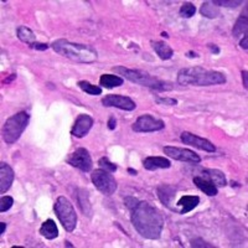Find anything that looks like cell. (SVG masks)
Returning <instances> with one entry per match:
<instances>
[{"mask_svg": "<svg viewBox=\"0 0 248 248\" xmlns=\"http://www.w3.org/2000/svg\"><path fill=\"white\" fill-rule=\"evenodd\" d=\"M130 221L133 227L147 240H159L164 229V216L155 206L148 201H137L130 209Z\"/></svg>", "mask_w": 248, "mask_h": 248, "instance_id": "6da1fadb", "label": "cell"}, {"mask_svg": "<svg viewBox=\"0 0 248 248\" xmlns=\"http://www.w3.org/2000/svg\"><path fill=\"white\" fill-rule=\"evenodd\" d=\"M179 85L181 86H199V87H209L226 83L227 78L220 71L206 70V68L195 66V67L181 68L176 77Z\"/></svg>", "mask_w": 248, "mask_h": 248, "instance_id": "7a4b0ae2", "label": "cell"}, {"mask_svg": "<svg viewBox=\"0 0 248 248\" xmlns=\"http://www.w3.org/2000/svg\"><path fill=\"white\" fill-rule=\"evenodd\" d=\"M51 47L56 54L77 63H92L98 59L96 48L87 44L71 43L66 39H59L51 44Z\"/></svg>", "mask_w": 248, "mask_h": 248, "instance_id": "3957f363", "label": "cell"}, {"mask_svg": "<svg viewBox=\"0 0 248 248\" xmlns=\"http://www.w3.org/2000/svg\"><path fill=\"white\" fill-rule=\"evenodd\" d=\"M113 71L116 74L121 75L122 78H125L128 81L133 82V83H136V85L148 87L150 90L159 91V92H167V91L172 90V85L170 82L152 76V75L145 72V71L137 70V68L133 70V68H127L124 67V66L113 67Z\"/></svg>", "mask_w": 248, "mask_h": 248, "instance_id": "277c9868", "label": "cell"}, {"mask_svg": "<svg viewBox=\"0 0 248 248\" xmlns=\"http://www.w3.org/2000/svg\"><path fill=\"white\" fill-rule=\"evenodd\" d=\"M30 116L25 110L17 112L9 117L4 122L3 129H1V138L6 144H14L17 141L24 133V130L28 127Z\"/></svg>", "mask_w": 248, "mask_h": 248, "instance_id": "5b68a950", "label": "cell"}, {"mask_svg": "<svg viewBox=\"0 0 248 248\" xmlns=\"http://www.w3.org/2000/svg\"><path fill=\"white\" fill-rule=\"evenodd\" d=\"M54 210L62 227L67 232H74L77 226V214L71 201L65 196H59L55 201Z\"/></svg>", "mask_w": 248, "mask_h": 248, "instance_id": "8992f818", "label": "cell"}, {"mask_svg": "<svg viewBox=\"0 0 248 248\" xmlns=\"http://www.w3.org/2000/svg\"><path fill=\"white\" fill-rule=\"evenodd\" d=\"M91 181L94 185V187L106 196L114 194L117 191V187H118L112 172L101 169V168L93 170L92 174H91Z\"/></svg>", "mask_w": 248, "mask_h": 248, "instance_id": "52a82bcc", "label": "cell"}, {"mask_svg": "<svg viewBox=\"0 0 248 248\" xmlns=\"http://www.w3.org/2000/svg\"><path fill=\"white\" fill-rule=\"evenodd\" d=\"M66 163L83 172H90L93 167L91 154L86 148H77L76 150H74L66 158Z\"/></svg>", "mask_w": 248, "mask_h": 248, "instance_id": "ba28073f", "label": "cell"}, {"mask_svg": "<svg viewBox=\"0 0 248 248\" xmlns=\"http://www.w3.org/2000/svg\"><path fill=\"white\" fill-rule=\"evenodd\" d=\"M165 128L164 121L155 118L152 114H143L138 117L132 125V129L136 133H154Z\"/></svg>", "mask_w": 248, "mask_h": 248, "instance_id": "9c48e42d", "label": "cell"}, {"mask_svg": "<svg viewBox=\"0 0 248 248\" xmlns=\"http://www.w3.org/2000/svg\"><path fill=\"white\" fill-rule=\"evenodd\" d=\"M164 154H167L169 158L174 159V160L183 161V163L189 164H200L201 158L199 156L194 150L186 149V148H179L172 147V145H167L163 148Z\"/></svg>", "mask_w": 248, "mask_h": 248, "instance_id": "30bf717a", "label": "cell"}, {"mask_svg": "<svg viewBox=\"0 0 248 248\" xmlns=\"http://www.w3.org/2000/svg\"><path fill=\"white\" fill-rule=\"evenodd\" d=\"M102 105L105 107H114L127 112H132L137 108V103L130 97L121 96V94H106L102 98Z\"/></svg>", "mask_w": 248, "mask_h": 248, "instance_id": "8fae6325", "label": "cell"}, {"mask_svg": "<svg viewBox=\"0 0 248 248\" xmlns=\"http://www.w3.org/2000/svg\"><path fill=\"white\" fill-rule=\"evenodd\" d=\"M180 140L183 141L186 145H190V147H194L196 149L203 150V152L207 153H215L216 152V147L214 144L209 140V139L202 138V137H199L194 133L190 132H183L180 136Z\"/></svg>", "mask_w": 248, "mask_h": 248, "instance_id": "7c38bea8", "label": "cell"}, {"mask_svg": "<svg viewBox=\"0 0 248 248\" xmlns=\"http://www.w3.org/2000/svg\"><path fill=\"white\" fill-rule=\"evenodd\" d=\"M94 119L88 114H78L77 118L75 119V123L71 129V134L76 138H83L90 133L92 129Z\"/></svg>", "mask_w": 248, "mask_h": 248, "instance_id": "4fadbf2b", "label": "cell"}, {"mask_svg": "<svg viewBox=\"0 0 248 248\" xmlns=\"http://www.w3.org/2000/svg\"><path fill=\"white\" fill-rule=\"evenodd\" d=\"M14 178L15 174L13 168L8 163L1 161L0 163V192L1 194H5L10 189L12 184L14 183Z\"/></svg>", "mask_w": 248, "mask_h": 248, "instance_id": "5bb4252c", "label": "cell"}, {"mask_svg": "<svg viewBox=\"0 0 248 248\" xmlns=\"http://www.w3.org/2000/svg\"><path fill=\"white\" fill-rule=\"evenodd\" d=\"M199 203H200V198L196 195H184L176 202V206L179 207L178 212L181 215L189 214L195 207H198Z\"/></svg>", "mask_w": 248, "mask_h": 248, "instance_id": "9a60e30c", "label": "cell"}, {"mask_svg": "<svg viewBox=\"0 0 248 248\" xmlns=\"http://www.w3.org/2000/svg\"><path fill=\"white\" fill-rule=\"evenodd\" d=\"M143 167L150 171L158 169H169L171 167V161L164 156H148L143 160Z\"/></svg>", "mask_w": 248, "mask_h": 248, "instance_id": "2e32d148", "label": "cell"}, {"mask_svg": "<svg viewBox=\"0 0 248 248\" xmlns=\"http://www.w3.org/2000/svg\"><path fill=\"white\" fill-rule=\"evenodd\" d=\"M192 181H194V184L196 185V187H198L199 190H201L203 194L207 195V196H216V195L218 194V187H217L212 181H210L209 179L198 175V176H194Z\"/></svg>", "mask_w": 248, "mask_h": 248, "instance_id": "e0dca14e", "label": "cell"}, {"mask_svg": "<svg viewBox=\"0 0 248 248\" xmlns=\"http://www.w3.org/2000/svg\"><path fill=\"white\" fill-rule=\"evenodd\" d=\"M200 176H203V178L209 179L210 181L215 184L217 187H225L227 185V180H226V176L223 174V171L218 169H203L201 170Z\"/></svg>", "mask_w": 248, "mask_h": 248, "instance_id": "ac0fdd59", "label": "cell"}, {"mask_svg": "<svg viewBox=\"0 0 248 248\" xmlns=\"http://www.w3.org/2000/svg\"><path fill=\"white\" fill-rule=\"evenodd\" d=\"M156 192H158L159 200L167 206V207L171 209V202L175 199V196H176L174 187L170 185H160L156 189Z\"/></svg>", "mask_w": 248, "mask_h": 248, "instance_id": "d6986e66", "label": "cell"}, {"mask_svg": "<svg viewBox=\"0 0 248 248\" xmlns=\"http://www.w3.org/2000/svg\"><path fill=\"white\" fill-rule=\"evenodd\" d=\"M152 47L155 51V54L158 55L161 60L167 61L174 56V50L164 41H152Z\"/></svg>", "mask_w": 248, "mask_h": 248, "instance_id": "ffe728a7", "label": "cell"}, {"mask_svg": "<svg viewBox=\"0 0 248 248\" xmlns=\"http://www.w3.org/2000/svg\"><path fill=\"white\" fill-rule=\"evenodd\" d=\"M39 232L41 236L45 237L46 240H55V238L59 237V229H57L55 221L51 220V218H48L45 222H43Z\"/></svg>", "mask_w": 248, "mask_h": 248, "instance_id": "44dd1931", "label": "cell"}, {"mask_svg": "<svg viewBox=\"0 0 248 248\" xmlns=\"http://www.w3.org/2000/svg\"><path fill=\"white\" fill-rule=\"evenodd\" d=\"M248 29V16H247V6H245V12L240 15V17L237 19L236 24L232 29V35L234 37H238L241 35H247Z\"/></svg>", "mask_w": 248, "mask_h": 248, "instance_id": "7402d4cb", "label": "cell"}, {"mask_svg": "<svg viewBox=\"0 0 248 248\" xmlns=\"http://www.w3.org/2000/svg\"><path fill=\"white\" fill-rule=\"evenodd\" d=\"M124 83V78H122L118 75H110L105 74L99 77V85L101 87L105 88H114V87H121Z\"/></svg>", "mask_w": 248, "mask_h": 248, "instance_id": "603a6c76", "label": "cell"}, {"mask_svg": "<svg viewBox=\"0 0 248 248\" xmlns=\"http://www.w3.org/2000/svg\"><path fill=\"white\" fill-rule=\"evenodd\" d=\"M76 200L79 206V209H81V211L83 212V215L91 217V215H92V205H91V201L90 199H88L87 192L82 189L77 190Z\"/></svg>", "mask_w": 248, "mask_h": 248, "instance_id": "cb8c5ba5", "label": "cell"}, {"mask_svg": "<svg viewBox=\"0 0 248 248\" xmlns=\"http://www.w3.org/2000/svg\"><path fill=\"white\" fill-rule=\"evenodd\" d=\"M16 36L21 43L29 44V45L36 43V35L28 26H19L16 29Z\"/></svg>", "mask_w": 248, "mask_h": 248, "instance_id": "d4e9b609", "label": "cell"}, {"mask_svg": "<svg viewBox=\"0 0 248 248\" xmlns=\"http://www.w3.org/2000/svg\"><path fill=\"white\" fill-rule=\"evenodd\" d=\"M200 13L201 15L205 17L216 19V17L220 15V9H218V6L215 5L212 1H205V3H202V5H201Z\"/></svg>", "mask_w": 248, "mask_h": 248, "instance_id": "484cf974", "label": "cell"}, {"mask_svg": "<svg viewBox=\"0 0 248 248\" xmlns=\"http://www.w3.org/2000/svg\"><path fill=\"white\" fill-rule=\"evenodd\" d=\"M77 86H78L83 92L90 94V96H99V94H102V87L92 85V83L88 81H78Z\"/></svg>", "mask_w": 248, "mask_h": 248, "instance_id": "4316f807", "label": "cell"}, {"mask_svg": "<svg viewBox=\"0 0 248 248\" xmlns=\"http://www.w3.org/2000/svg\"><path fill=\"white\" fill-rule=\"evenodd\" d=\"M179 13H180L181 17L190 19V17L194 16L195 13H196V6H195L192 3H190V1H185V3L180 6Z\"/></svg>", "mask_w": 248, "mask_h": 248, "instance_id": "83f0119b", "label": "cell"}, {"mask_svg": "<svg viewBox=\"0 0 248 248\" xmlns=\"http://www.w3.org/2000/svg\"><path fill=\"white\" fill-rule=\"evenodd\" d=\"M98 165L101 169L107 170V171H109V172H116L117 169H118L116 164L112 163V161H110L108 158H106V156H103V158L99 159Z\"/></svg>", "mask_w": 248, "mask_h": 248, "instance_id": "f1b7e54d", "label": "cell"}, {"mask_svg": "<svg viewBox=\"0 0 248 248\" xmlns=\"http://www.w3.org/2000/svg\"><path fill=\"white\" fill-rule=\"evenodd\" d=\"M13 203H14V199L12 196H3L1 200H0V211L6 212L13 207Z\"/></svg>", "mask_w": 248, "mask_h": 248, "instance_id": "f546056e", "label": "cell"}, {"mask_svg": "<svg viewBox=\"0 0 248 248\" xmlns=\"http://www.w3.org/2000/svg\"><path fill=\"white\" fill-rule=\"evenodd\" d=\"M155 102L161 106H176L178 105V99L171 98V97H159L155 96Z\"/></svg>", "mask_w": 248, "mask_h": 248, "instance_id": "4dcf8cb0", "label": "cell"}, {"mask_svg": "<svg viewBox=\"0 0 248 248\" xmlns=\"http://www.w3.org/2000/svg\"><path fill=\"white\" fill-rule=\"evenodd\" d=\"M216 6H226V8H236V6L241 5L242 1H227V0H215L212 1Z\"/></svg>", "mask_w": 248, "mask_h": 248, "instance_id": "1f68e13d", "label": "cell"}, {"mask_svg": "<svg viewBox=\"0 0 248 248\" xmlns=\"http://www.w3.org/2000/svg\"><path fill=\"white\" fill-rule=\"evenodd\" d=\"M191 247H214V246L209 245L207 242L201 240V238H195V240L191 241Z\"/></svg>", "mask_w": 248, "mask_h": 248, "instance_id": "d6a6232c", "label": "cell"}, {"mask_svg": "<svg viewBox=\"0 0 248 248\" xmlns=\"http://www.w3.org/2000/svg\"><path fill=\"white\" fill-rule=\"evenodd\" d=\"M31 48H35V50H39V51H46L48 47H50V45H47V44H43V43H34L31 44L30 45Z\"/></svg>", "mask_w": 248, "mask_h": 248, "instance_id": "836d02e7", "label": "cell"}, {"mask_svg": "<svg viewBox=\"0 0 248 248\" xmlns=\"http://www.w3.org/2000/svg\"><path fill=\"white\" fill-rule=\"evenodd\" d=\"M107 127H108V129H109V130H114V129H116L117 121H116V118H114V117H113V116L109 117V119H108Z\"/></svg>", "mask_w": 248, "mask_h": 248, "instance_id": "e575fe53", "label": "cell"}, {"mask_svg": "<svg viewBox=\"0 0 248 248\" xmlns=\"http://www.w3.org/2000/svg\"><path fill=\"white\" fill-rule=\"evenodd\" d=\"M137 201H138V200H137V199H134V198H127V199H125V200H124V202H125V205H127L128 209L130 210L133 207V206L136 205Z\"/></svg>", "mask_w": 248, "mask_h": 248, "instance_id": "d590c367", "label": "cell"}, {"mask_svg": "<svg viewBox=\"0 0 248 248\" xmlns=\"http://www.w3.org/2000/svg\"><path fill=\"white\" fill-rule=\"evenodd\" d=\"M207 47L210 48V51H211L214 55H218L221 52L220 47H218L217 45H215V44H209V45H207Z\"/></svg>", "mask_w": 248, "mask_h": 248, "instance_id": "8d00e7d4", "label": "cell"}, {"mask_svg": "<svg viewBox=\"0 0 248 248\" xmlns=\"http://www.w3.org/2000/svg\"><path fill=\"white\" fill-rule=\"evenodd\" d=\"M242 83H243V87H245V90H247L248 88V72L247 71H242Z\"/></svg>", "mask_w": 248, "mask_h": 248, "instance_id": "74e56055", "label": "cell"}, {"mask_svg": "<svg viewBox=\"0 0 248 248\" xmlns=\"http://www.w3.org/2000/svg\"><path fill=\"white\" fill-rule=\"evenodd\" d=\"M240 46L243 48V50H247L248 48V36L247 35H243V39L241 40Z\"/></svg>", "mask_w": 248, "mask_h": 248, "instance_id": "f35d334b", "label": "cell"}, {"mask_svg": "<svg viewBox=\"0 0 248 248\" xmlns=\"http://www.w3.org/2000/svg\"><path fill=\"white\" fill-rule=\"evenodd\" d=\"M6 230V223L5 222H0V236H3L4 232Z\"/></svg>", "mask_w": 248, "mask_h": 248, "instance_id": "ab89813d", "label": "cell"}, {"mask_svg": "<svg viewBox=\"0 0 248 248\" xmlns=\"http://www.w3.org/2000/svg\"><path fill=\"white\" fill-rule=\"evenodd\" d=\"M186 56H187V57H195V59H198L199 55L196 54V52H192V51H189V52L186 54Z\"/></svg>", "mask_w": 248, "mask_h": 248, "instance_id": "60d3db41", "label": "cell"}, {"mask_svg": "<svg viewBox=\"0 0 248 248\" xmlns=\"http://www.w3.org/2000/svg\"><path fill=\"white\" fill-rule=\"evenodd\" d=\"M128 172H129L130 175H137V174H138V171H137L136 169H132V168H128Z\"/></svg>", "mask_w": 248, "mask_h": 248, "instance_id": "b9f144b4", "label": "cell"}, {"mask_svg": "<svg viewBox=\"0 0 248 248\" xmlns=\"http://www.w3.org/2000/svg\"><path fill=\"white\" fill-rule=\"evenodd\" d=\"M66 246H67V247H72V245H71V243L70 242H68V241H66Z\"/></svg>", "mask_w": 248, "mask_h": 248, "instance_id": "7bdbcfd3", "label": "cell"}, {"mask_svg": "<svg viewBox=\"0 0 248 248\" xmlns=\"http://www.w3.org/2000/svg\"><path fill=\"white\" fill-rule=\"evenodd\" d=\"M161 35H163V36H165V37H168V34H167V32H161Z\"/></svg>", "mask_w": 248, "mask_h": 248, "instance_id": "ee69618b", "label": "cell"}]
</instances>
